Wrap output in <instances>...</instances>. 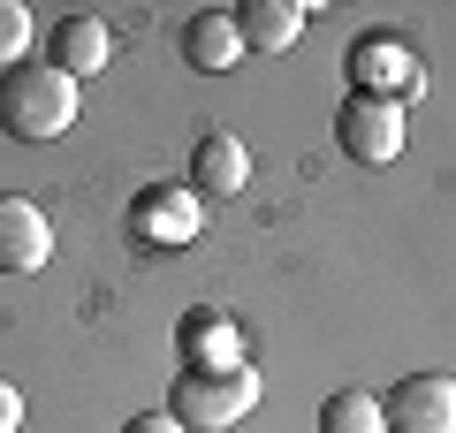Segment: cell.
Segmentation results:
<instances>
[{
    "label": "cell",
    "instance_id": "obj_12",
    "mask_svg": "<svg viewBox=\"0 0 456 433\" xmlns=\"http://www.w3.org/2000/svg\"><path fill=\"white\" fill-rule=\"evenodd\" d=\"M236 31H244V53H289L297 31H305V8H289V0H244Z\"/></svg>",
    "mask_w": 456,
    "mask_h": 433
},
{
    "label": "cell",
    "instance_id": "obj_6",
    "mask_svg": "<svg viewBox=\"0 0 456 433\" xmlns=\"http://www.w3.org/2000/svg\"><path fill=\"white\" fill-rule=\"evenodd\" d=\"M388 433H456V380L449 372H403L380 396Z\"/></svg>",
    "mask_w": 456,
    "mask_h": 433
},
{
    "label": "cell",
    "instance_id": "obj_13",
    "mask_svg": "<svg viewBox=\"0 0 456 433\" xmlns=\"http://www.w3.org/2000/svg\"><path fill=\"white\" fill-rule=\"evenodd\" d=\"M320 433H388V411H380V396H365V388H335V396L320 403Z\"/></svg>",
    "mask_w": 456,
    "mask_h": 433
},
{
    "label": "cell",
    "instance_id": "obj_1",
    "mask_svg": "<svg viewBox=\"0 0 456 433\" xmlns=\"http://www.w3.org/2000/svg\"><path fill=\"white\" fill-rule=\"evenodd\" d=\"M0 129H8L16 144L69 137V129H77V77H61L46 53L0 69Z\"/></svg>",
    "mask_w": 456,
    "mask_h": 433
},
{
    "label": "cell",
    "instance_id": "obj_4",
    "mask_svg": "<svg viewBox=\"0 0 456 433\" xmlns=\"http://www.w3.org/2000/svg\"><path fill=\"white\" fill-rule=\"evenodd\" d=\"M198 228H206V213H198L191 183H145L130 198V243L137 251H183V243H198Z\"/></svg>",
    "mask_w": 456,
    "mask_h": 433
},
{
    "label": "cell",
    "instance_id": "obj_2",
    "mask_svg": "<svg viewBox=\"0 0 456 433\" xmlns=\"http://www.w3.org/2000/svg\"><path fill=\"white\" fill-rule=\"evenodd\" d=\"M259 403V372L251 365H183L167 388V418L183 433H221Z\"/></svg>",
    "mask_w": 456,
    "mask_h": 433
},
{
    "label": "cell",
    "instance_id": "obj_16",
    "mask_svg": "<svg viewBox=\"0 0 456 433\" xmlns=\"http://www.w3.org/2000/svg\"><path fill=\"white\" fill-rule=\"evenodd\" d=\"M16 426H23V396L0 380V433H16Z\"/></svg>",
    "mask_w": 456,
    "mask_h": 433
},
{
    "label": "cell",
    "instance_id": "obj_11",
    "mask_svg": "<svg viewBox=\"0 0 456 433\" xmlns=\"http://www.w3.org/2000/svg\"><path fill=\"white\" fill-rule=\"evenodd\" d=\"M244 183H251V152H244V137H228V129L198 137V152H191V191H198V198H236Z\"/></svg>",
    "mask_w": 456,
    "mask_h": 433
},
{
    "label": "cell",
    "instance_id": "obj_15",
    "mask_svg": "<svg viewBox=\"0 0 456 433\" xmlns=\"http://www.w3.org/2000/svg\"><path fill=\"white\" fill-rule=\"evenodd\" d=\"M122 433H183V426H175V418H167V411H137V418H130V426H122Z\"/></svg>",
    "mask_w": 456,
    "mask_h": 433
},
{
    "label": "cell",
    "instance_id": "obj_5",
    "mask_svg": "<svg viewBox=\"0 0 456 433\" xmlns=\"http://www.w3.org/2000/svg\"><path fill=\"white\" fill-rule=\"evenodd\" d=\"M350 92H373V99H395V107H419L426 69H419V53H411V38H395V31L358 38V46H350Z\"/></svg>",
    "mask_w": 456,
    "mask_h": 433
},
{
    "label": "cell",
    "instance_id": "obj_10",
    "mask_svg": "<svg viewBox=\"0 0 456 433\" xmlns=\"http://www.w3.org/2000/svg\"><path fill=\"white\" fill-rule=\"evenodd\" d=\"M46 61L61 69V77H99V69L114 61V31L99 16H61L46 38Z\"/></svg>",
    "mask_w": 456,
    "mask_h": 433
},
{
    "label": "cell",
    "instance_id": "obj_7",
    "mask_svg": "<svg viewBox=\"0 0 456 433\" xmlns=\"http://www.w3.org/2000/svg\"><path fill=\"white\" fill-rule=\"evenodd\" d=\"M53 258V221L31 198H0V274H38Z\"/></svg>",
    "mask_w": 456,
    "mask_h": 433
},
{
    "label": "cell",
    "instance_id": "obj_9",
    "mask_svg": "<svg viewBox=\"0 0 456 433\" xmlns=\"http://www.w3.org/2000/svg\"><path fill=\"white\" fill-rule=\"evenodd\" d=\"M183 61H191L198 77H228V69L244 61V31H236V16H228V8H198V16L183 23Z\"/></svg>",
    "mask_w": 456,
    "mask_h": 433
},
{
    "label": "cell",
    "instance_id": "obj_8",
    "mask_svg": "<svg viewBox=\"0 0 456 433\" xmlns=\"http://www.w3.org/2000/svg\"><path fill=\"white\" fill-rule=\"evenodd\" d=\"M175 350H183V365H251V357H244V327L228 320L221 305H191V312H183Z\"/></svg>",
    "mask_w": 456,
    "mask_h": 433
},
{
    "label": "cell",
    "instance_id": "obj_3",
    "mask_svg": "<svg viewBox=\"0 0 456 433\" xmlns=\"http://www.w3.org/2000/svg\"><path fill=\"white\" fill-rule=\"evenodd\" d=\"M411 137V114L395 99H373V92H350L335 114V144L350 152V167H388Z\"/></svg>",
    "mask_w": 456,
    "mask_h": 433
},
{
    "label": "cell",
    "instance_id": "obj_14",
    "mask_svg": "<svg viewBox=\"0 0 456 433\" xmlns=\"http://www.w3.org/2000/svg\"><path fill=\"white\" fill-rule=\"evenodd\" d=\"M31 8L23 0H0V69H16V61H31Z\"/></svg>",
    "mask_w": 456,
    "mask_h": 433
}]
</instances>
